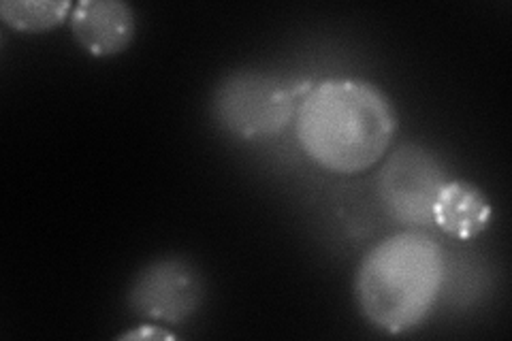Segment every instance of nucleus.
I'll return each mask as SVG.
<instances>
[{"label":"nucleus","mask_w":512,"mask_h":341,"mask_svg":"<svg viewBox=\"0 0 512 341\" xmlns=\"http://www.w3.org/2000/svg\"><path fill=\"white\" fill-rule=\"evenodd\" d=\"M306 86L265 71H235L212 96L214 120L233 137L265 139L280 135L295 118Z\"/></svg>","instance_id":"nucleus-3"},{"label":"nucleus","mask_w":512,"mask_h":341,"mask_svg":"<svg viewBox=\"0 0 512 341\" xmlns=\"http://www.w3.org/2000/svg\"><path fill=\"white\" fill-rule=\"evenodd\" d=\"M491 216L493 209L487 194L466 180H448L434 203V224L461 241L483 233Z\"/></svg>","instance_id":"nucleus-7"},{"label":"nucleus","mask_w":512,"mask_h":341,"mask_svg":"<svg viewBox=\"0 0 512 341\" xmlns=\"http://www.w3.org/2000/svg\"><path fill=\"white\" fill-rule=\"evenodd\" d=\"M141 337H173V335L160 327H154V324H141V329H133L122 335V339H141Z\"/></svg>","instance_id":"nucleus-9"},{"label":"nucleus","mask_w":512,"mask_h":341,"mask_svg":"<svg viewBox=\"0 0 512 341\" xmlns=\"http://www.w3.org/2000/svg\"><path fill=\"white\" fill-rule=\"evenodd\" d=\"M397 113L389 96L363 79L333 77L308 88L295 113L301 150L338 175L372 169L389 152Z\"/></svg>","instance_id":"nucleus-1"},{"label":"nucleus","mask_w":512,"mask_h":341,"mask_svg":"<svg viewBox=\"0 0 512 341\" xmlns=\"http://www.w3.org/2000/svg\"><path fill=\"white\" fill-rule=\"evenodd\" d=\"M73 5L67 0H5L0 20L18 32H45L71 18Z\"/></svg>","instance_id":"nucleus-8"},{"label":"nucleus","mask_w":512,"mask_h":341,"mask_svg":"<svg viewBox=\"0 0 512 341\" xmlns=\"http://www.w3.org/2000/svg\"><path fill=\"white\" fill-rule=\"evenodd\" d=\"M205 299L201 271L186 258L169 256L143 267L128 290V307L139 318L180 324L195 314Z\"/></svg>","instance_id":"nucleus-5"},{"label":"nucleus","mask_w":512,"mask_h":341,"mask_svg":"<svg viewBox=\"0 0 512 341\" xmlns=\"http://www.w3.org/2000/svg\"><path fill=\"white\" fill-rule=\"evenodd\" d=\"M444 284V250L436 239L404 231L363 256L355 275L361 314L389 335L421 327Z\"/></svg>","instance_id":"nucleus-2"},{"label":"nucleus","mask_w":512,"mask_h":341,"mask_svg":"<svg viewBox=\"0 0 512 341\" xmlns=\"http://www.w3.org/2000/svg\"><path fill=\"white\" fill-rule=\"evenodd\" d=\"M442 162L421 145H402L378 175V197L387 214L406 226L434 224V203L446 184Z\"/></svg>","instance_id":"nucleus-4"},{"label":"nucleus","mask_w":512,"mask_h":341,"mask_svg":"<svg viewBox=\"0 0 512 341\" xmlns=\"http://www.w3.org/2000/svg\"><path fill=\"white\" fill-rule=\"evenodd\" d=\"M69 24L77 45L94 58L122 54L137 32L135 11L122 0H82Z\"/></svg>","instance_id":"nucleus-6"}]
</instances>
